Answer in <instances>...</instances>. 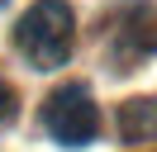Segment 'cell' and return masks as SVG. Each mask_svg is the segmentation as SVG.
<instances>
[{
  "mask_svg": "<svg viewBox=\"0 0 157 152\" xmlns=\"http://www.w3.org/2000/svg\"><path fill=\"white\" fill-rule=\"evenodd\" d=\"M43 128H48L62 147H86V142H95L100 109H95V100H90V90L76 86V81L57 86V90L43 100Z\"/></svg>",
  "mask_w": 157,
  "mask_h": 152,
  "instance_id": "7a4b0ae2",
  "label": "cell"
},
{
  "mask_svg": "<svg viewBox=\"0 0 157 152\" xmlns=\"http://www.w3.org/2000/svg\"><path fill=\"white\" fill-rule=\"evenodd\" d=\"M119 138L124 142H157V95L119 104Z\"/></svg>",
  "mask_w": 157,
  "mask_h": 152,
  "instance_id": "277c9868",
  "label": "cell"
},
{
  "mask_svg": "<svg viewBox=\"0 0 157 152\" xmlns=\"http://www.w3.org/2000/svg\"><path fill=\"white\" fill-rule=\"evenodd\" d=\"M14 109H19V95H14V86L5 81V76H0V124H10Z\"/></svg>",
  "mask_w": 157,
  "mask_h": 152,
  "instance_id": "5b68a950",
  "label": "cell"
},
{
  "mask_svg": "<svg viewBox=\"0 0 157 152\" xmlns=\"http://www.w3.org/2000/svg\"><path fill=\"white\" fill-rule=\"evenodd\" d=\"M71 38H76V19H71L67 0H33L14 24V48L29 57L38 71H52L71 57Z\"/></svg>",
  "mask_w": 157,
  "mask_h": 152,
  "instance_id": "6da1fadb",
  "label": "cell"
},
{
  "mask_svg": "<svg viewBox=\"0 0 157 152\" xmlns=\"http://www.w3.org/2000/svg\"><path fill=\"white\" fill-rule=\"evenodd\" d=\"M152 52H157V10H138L114 33V62H119V71H128V62L152 57Z\"/></svg>",
  "mask_w": 157,
  "mask_h": 152,
  "instance_id": "3957f363",
  "label": "cell"
}]
</instances>
